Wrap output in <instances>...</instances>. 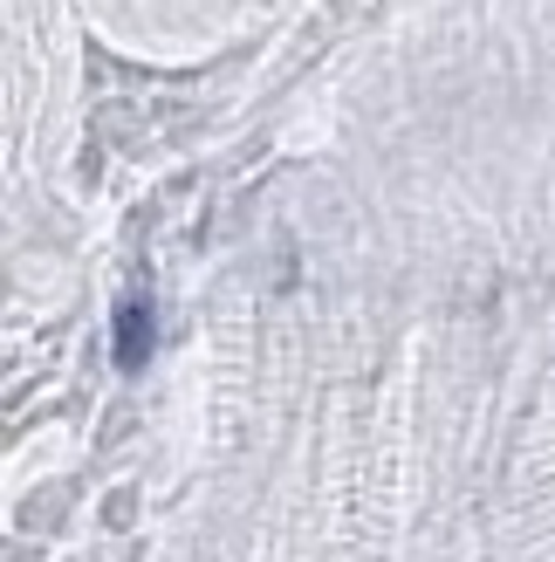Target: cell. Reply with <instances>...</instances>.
Listing matches in <instances>:
<instances>
[{"label":"cell","mask_w":555,"mask_h":562,"mask_svg":"<svg viewBox=\"0 0 555 562\" xmlns=\"http://www.w3.org/2000/svg\"><path fill=\"white\" fill-rule=\"evenodd\" d=\"M110 350H117V371H145V363H151V350H158V316H151L145 295H124V302H117Z\"/></svg>","instance_id":"6da1fadb"}]
</instances>
